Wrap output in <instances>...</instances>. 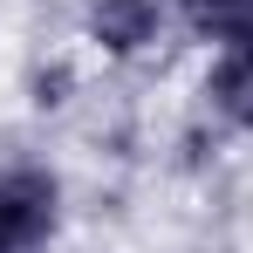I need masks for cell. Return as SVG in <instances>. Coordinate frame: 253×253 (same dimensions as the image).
<instances>
[{
    "mask_svg": "<svg viewBox=\"0 0 253 253\" xmlns=\"http://www.w3.org/2000/svg\"><path fill=\"white\" fill-rule=\"evenodd\" d=\"M55 206H62V185L35 165L0 171V253H35L55 233Z\"/></svg>",
    "mask_w": 253,
    "mask_h": 253,
    "instance_id": "6da1fadb",
    "label": "cell"
},
{
    "mask_svg": "<svg viewBox=\"0 0 253 253\" xmlns=\"http://www.w3.org/2000/svg\"><path fill=\"white\" fill-rule=\"evenodd\" d=\"M89 35L110 48V55H144V48L165 35V14H158V0H96Z\"/></svg>",
    "mask_w": 253,
    "mask_h": 253,
    "instance_id": "7a4b0ae2",
    "label": "cell"
},
{
    "mask_svg": "<svg viewBox=\"0 0 253 253\" xmlns=\"http://www.w3.org/2000/svg\"><path fill=\"white\" fill-rule=\"evenodd\" d=\"M206 96H212V110H219L226 124H253V35H240V42L219 48Z\"/></svg>",
    "mask_w": 253,
    "mask_h": 253,
    "instance_id": "3957f363",
    "label": "cell"
},
{
    "mask_svg": "<svg viewBox=\"0 0 253 253\" xmlns=\"http://www.w3.org/2000/svg\"><path fill=\"white\" fill-rule=\"evenodd\" d=\"M185 7V21H192V35H206V42H240L253 35V0H178Z\"/></svg>",
    "mask_w": 253,
    "mask_h": 253,
    "instance_id": "277c9868",
    "label": "cell"
}]
</instances>
